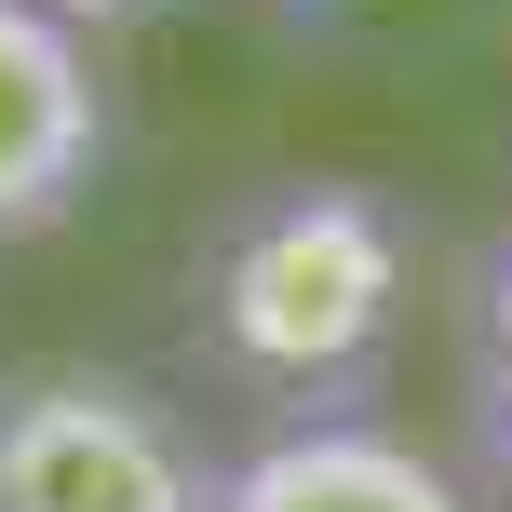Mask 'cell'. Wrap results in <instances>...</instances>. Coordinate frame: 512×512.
<instances>
[{
	"instance_id": "1",
	"label": "cell",
	"mask_w": 512,
	"mask_h": 512,
	"mask_svg": "<svg viewBox=\"0 0 512 512\" xmlns=\"http://www.w3.org/2000/svg\"><path fill=\"white\" fill-rule=\"evenodd\" d=\"M203 364L270 418L378 405L391 324H405V203L364 176H270L203 243Z\"/></svg>"
},
{
	"instance_id": "2",
	"label": "cell",
	"mask_w": 512,
	"mask_h": 512,
	"mask_svg": "<svg viewBox=\"0 0 512 512\" xmlns=\"http://www.w3.org/2000/svg\"><path fill=\"white\" fill-rule=\"evenodd\" d=\"M0 512H216V459L135 378H0Z\"/></svg>"
},
{
	"instance_id": "3",
	"label": "cell",
	"mask_w": 512,
	"mask_h": 512,
	"mask_svg": "<svg viewBox=\"0 0 512 512\" xmlns=\"http://www.w3.org/2000/svg\"><path fill=\"white\" fill-rule=\"evenodd\" d=\"M108 162V68L68 14L0 0V243H41L81 216Z\"/></svg>"
},
{
	"instance_id": "4",
	"label": "cell",
	"mask_w": 512,
	"mask_h": 512,
	"mask_svg": "<svg viewBox=\"0 0 512 512\" xmlns=\"http://www.w3.org/2000/svg\"><path fill=\"white\" fill-rule=\"evenodd\" d=\"M216 512H472V486L391 418L324 405V418H270L243 459H216Z\"/></svg>"
},
{
	"instance_id": "5",
	"label": "cell",
	"mask_w": 512,
	"mask_h": 512,
	"mask_svg": "<svg viewBox=\"0 0 512 512\" xmlns=\"http://www.w3.org/2000/svg\"><path fill=\"white\" fill-rule=\"evenodd\" d=\"M459 391H472V445H486V472L512 486V230L486 243V270H472V337H459Z\"/></svg>"
},
{
	"instance_id": "6",
	"label": "cell",
	"mask_w": 512,
	"mask_h": 512,
	"mask_svg": "<svg viewBox=\"0 0 512 512\" xmlns=\"http://www.w3.org/2000/svg\"><path fill=\"white\" fill-rule=\"evenodd\" d=\"M41 14H68L81 41H108V27H135V14H162V0H41Z\"/></svg>"
},
{
	"instance_id": "7",
	"label": "cell",
	"mask_w": 512,
	"mask_h": 512,
	"mask_svg": "<svg viewBox=\"0 0 512 512\" xmlns=\"http://www.w3.org/2000/svg\"><path fill=\"white\" fill-rule=\"evenodd\" d=\"M297 14H310V0H297Z\"/></svg>"
}]
</instances>
